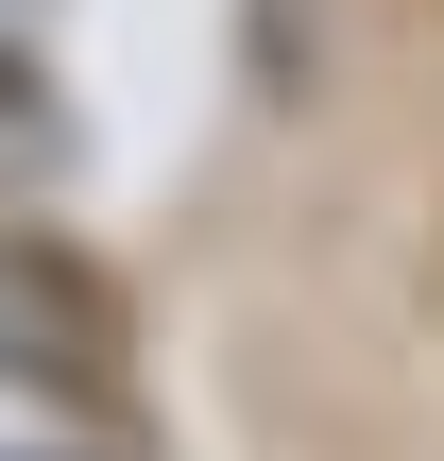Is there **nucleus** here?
<instances>
[{"instance_id": "f257e3e1", "label": "nucleus", "mask_w": 444, "mask_h": 461, "mask_svg": "<svg viewBox=\"0 0 444 461\" xmlns=\"http://www.w3.org/2000/svg\"><path fill=\"white\" fill-rule=\"evenodd\" d=\"M34 359H68V291L34 257H0V376H34Z\"/></svg>"}]
</instances>
